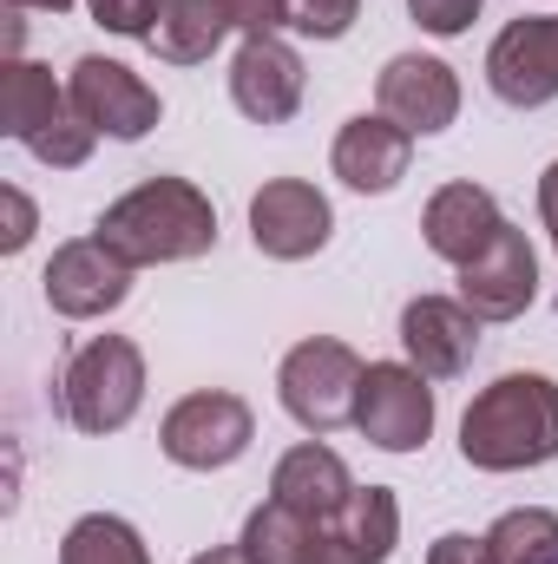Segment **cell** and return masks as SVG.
I'll return each instance as SVG.
<instances>
[{
	"instance_id": "83f0119b",
	"label": "cell",
	"mask_w": 558,
	"mask_h": 564,
	"mask_svg": "<svg viewBox=\"0 0 558 564\" xmlns=\"http://www.w3.org/2000/svg\"><path fill=\"white\" fill-rule=\"evenodd\" d=\"M0 210H7L0 257H20V250L33 243V224H40V217H33V204H26V191H20V184H7V191H0Z\"/></svg>"
},
{
	"instance_id": "ffe728a7",
	"label": "cell",
	"mask_w": 558,
	"mask_h": 564,
	"mask_svg": "<svg viewBox=\"0 0 558 564\" xmlns=\"http://www.w3.org/2000/svg\"><path fill=\"white\" fill-rule=\"evenodd\" d=\"M329 525L355 545L362 564H388L401 545V499H395V486H355V499Z\"/></svg>"
},
{
	"instance_id": "ac0fdd59",
	"label": "cell",
	"mask_w": 558,
	"mask_h": 564,
	"mask_svg": "<svg viewBox=\"0 0 558 564\" xmlns=\"http://www.w3.org/2000/svg\"><path fill=\"white\" fill-rule=\"evenodd\" d=\"M270 499H282L289 512H302L309 525H329V519L355 499V479H348V466H342L335 446L302 440V446H289V453L277 459V473H270Z\"/></svg>"
},
{
	"instance_id": "9c48e42d",
	"label": "cell",
	"mask_w": 558,
	"mask_h": 564,
	"mask_svg": "<svg viewBox=\"0 0 558 564\" xmlns=\"http://www.w3.org/2000/svg\"><path fill=\"white\" fill-rule=\"evenodd\" d=\"M329 237H335V210L309 177H270L250 197V243L270 263H302V257L329 250Z\"/></svg>"
},
{
	"instance_id": "cb8c5ba5",
	"label": "cell",
	"mask_w": 558,
	"mask_h": 564,
	"mask_svg": "<svg viewBox=\"0 0 558 564\" xmlns=\"http://www.w3.org/2000/svg\"><path fill=\"white\" fill-rule=\"evenodd\" d=\"M362 20V0H289V26L302 40H342Z\"/></svg>"
},
{
	"instance_id": "5bb4252c",
	"label": "cell",
	"mask_w": 558,
	"mask_h": 564,
	"mask_svg": "<svg viewBox=\"0 0 558 564\" xmlns=\"http://www.w3.org/2000/svg\"><path fill=\"white\" fill-rule=\"evenodd\" d=\"M539 295V250L519 224H506L466 270H460V302L480 315V322H513L526 315Z\"/></svg>"
},
{
	"instance_id": "7c38bea8",
	"label": "cell",
	"mask_w": 558,
	"mask_h": 564,
	"mask_svg": "<svg viewBox=\"0 0 558 564\" xmlns=\"http://www.w3.org/2000/svg\"><path fill=\"white\" fill-rule=\"evenodd\" d=\"M375 106H382V119H395L401 132L433 139V132H447V126L460 119V79H453V66L433 59V53H395V59L382 66V79H375Z\"/></svg>"
},
{
	"instance_id": "5b68a950",
	"label": "cell",
	"mask_w": 558,
	"mask_h": 564,
	"mask_svg": "<svg viewBox=\"0 0 558 564\" xmlns=\"http://www.w3.org/2000/svg\"><path fill=\"white\" fill-rule=\"evenodd\" d=\"M362 355L335 335H309L282 355L277 368V394H282V414L302 426V433H335V426L355 421V388H362Z\"/></svg>"
},
{
	"instance_id": "44dd1931",
	"label": "cell",
	"mask_w": 558,
	"mask_h": 564,
	"mask_svg": "<svg viewBox=\"0 0 558 564\" xmlns=\"http://www.w3.org/2000/svg\"><path fill=\"white\" fill-rule=\"evenodd\" d=\"M60 564H151L139 525L119 512H86L66 539H60Z\"/></svg>"
},
{
	"instance_id": "8992f818",
	"label": "cell",
	"mask_w": 558,
	"mask_h": 564,
	"mask_svg": "<svg viewBox=\"0 0 558 564\" xmlns=\"http://www.w3.org/2000/svg\"><path fill=\"white\" fill-rule=\"evenodd\" d=\"M250 440H257V414L230 388H197L158 421L164 459L184 466V473H224V466H237L250 453Z\"/></svg>"
},
{
	"instance_id": "277c9868",
	"label": "cell",
	"mask_w": 558,
	"mask_h": 564,
	"mask_svg": "<svg viewBox=\"0 0 558 564\" xmlns=\"http://www.w3.org/2000/svg\"><path fill=\"white\" fill-rule=\"evenodd\" d=\"M60 408H66L73 433H86V440H106V433L132 426V414L144 408L139 341H126V335H93V341L66 361V375H60Z\"/></svg>"
},
{
	"instance_id": "7a4b0ae2",
	"label": "cell",
	"mask_w": 558,
	"mask_h": 564,
	"mask_svg": "<svg viewBox=\"0 0 558 564\" xmlns=\"http://www.w3.org/2000/svg\"><path fill=\"white\" fill-rule=\"evenodd\" d=\"M460 459L480 473H533L558 459V381L552 375H500L460 414Z\"/></svg>"
},
{
	"instance_id": "d6986e66",
	"label": "cell",
	"mask_w": 558,
	"mask_h": 564,
	"mask_svg": "<svg viewBox=\"0 0 558 564\" xmlns=\"http://www.w3.org/2000/svg\"><path fill=\"white\" fill-rule=\"evenodd\" d=\"M224 33H237L224 0H158L144 46H151L164 66H204V59L224 46Z\"/></svg>"
},
{
	"instance_id": "9a60e30c",
	"label": "cell",
	"mask_w": 558,
	"mask_h": 564,
	"mask_svg": "<svg viewBox=\"0 0 558 564\" xmlns=\"http://www.w3.org/2000/svg\"><path fill=\"white\" fill-rule=\"evenodd\" d=\"M401 348L427 381H453L480 355V315L460 295H415L401 308Z\"/></svg>"
},
{
	"instance_id": "d4e9b609",
	"label": "cell",
	"mask_w": 558,
	"mask_h": 564,
	"mask_svg": "<svg viewBox=\"0 0 558 564\" xmlns=\"http://www.w3.org/2000/svg\"><path fill=\"white\" fill-rule=\"evenodd\" d=\"M480 7H486V0H408V13H415L433 40H460V33L480 20Z\"/></svg>"
},
{
	"instance_id": "52a82bcc",
	"label": "cell",
	"mask_w": 558,
	"mask_h": 564,
	"mask_svg": "<svg viewBox=\"0 0 558 564\" xmlns=\"http://www.w3.org/2000/svg\"><path fill=\"white\" fill-rule=\"evenodd\" d=\"M355 426L382 453H420L433 433V388L415 361H368L355 388Z\"/></svg>"
},
{
	"instance_id": "484cf974",
	"label": "cell",
	"mask_w": 558,
	"mask_h": 564,
	"mask_svg": "<svg viewBox=\"0 0 558 564\" xmlns=\"http://www.w3.org/2000/svg\"><path fill=\"white\" fill-rule=\"evenodd\" d=\"M86 13H93L106 33H119V40H144V33H151L158 0H86Z\"/></svg>"
},
{
	"instance_id": "ba28073f",
	"label": "cell",
	"mask_w": 558,
	"mask_h": 564,
	"mask_svg": "<svg viewBox=\"0 0 558 564\" xmlns=\"http://www.w3.org/2000/svg\"><path fill=\"white\" fill-rule=\"evenodd\" d=\"M66 93H73V112H79V119H86L99 139H119V144L144 139V132L164 119L158 93L144 86L132 66H119V59H106V53H86V59H73V79H66Z\"/></svg>"
},
{
	"instance_id": "4316f807",
	"label": "cell",
	"mask_w": 558,
	"mask_h": 564,
	"mask_svg": "<svg viewBox=\"0 0 558 564\" xmlns=\"http://www.w3.org/2000/svg\"><path fill=\"white\" fill-rule=\"evenodd\" d=\"M224 7H230V26H237L244 40L282 33V26H289V0H224Z\"/></svg>"
},
{
	"instance_id": "f1b7e54d",
	"label": "cell",
	"mask_w": 558,
	"mask_h": 564,
	"mask_svg": "<svg viewBox=\"0 0 558 564\" xmlns=\"http://www.w3.org/2000/svg\"><path fill=\"white\" fill-rule=\"evenodd\" d=\"M427 564H493V552H486V539H473V532H440V539L427 545Z\"/></svg>"
},
{
	"instance_id": "7402d4cb",
	"label": "cell",
	"mask_w": 558,
	"mask_h": 564,
	"mask_svg": "<svg viewBox=\"0 0 558 564\" xmlns=\"http://www.w3.org/2000/svg\"><path fill=\"white\" fill-rule=\"evenodd\" d=\"M309 539H315V525L302 519V512H289L282 499H264L250 519H244V558L250 564H302L309 558Z\"/></svg>"
},
{
	"instance_id": "1f68e13d",
	"label": "cell",
	"mask_w": 558,
	"mask_h": 564,
	"mask_svg": "<svg viewBox=\"0 0 558 564\" xmlns=\"http://www.w3.org/2000/svg\"><path fill=\"white\" fill-rule=\"evenodd\" d=\"M13 13H66V7H79V0H7Z\"/></svg>"
},
{
	"instance_id": "8fae6325",
	"label": "cell",
	"mask_w": 558,
	"mask_h": 564,
	"mask_svg": "<svg viewBox=\"0 0 558 564\" xmlns=\"http://www.w3.org/2000/svg\"><path fill=\"white\" fill-rule=\"evenodd\" d=\"M40 289H46V308H53V315L93 322V315H112V308L132 295V263H119L99 237H73V243L53 250Z\"/></svg>"
},
{
	"instance_id": "e0dca14e",
	"label": "cell",
	"mask_w": 558,
	"mask_h": 564,
	"mask_svg": "<svg viewBox=\"0 0 558 564\" xmlns=\"http://www.w3.org/2000/svg\"><path fill=\"white\" fill-rule=\"evenodd\" d=\"M329 164H335V177H342L348 191L388 197V191L408 177V164H415V132H401V126L382 119V112H362V119H348V126L335 132Z\"/></svg>"
},
{
	"instance_id": "2e32d148",
	"label": "cell",
	"mask_w": 558,
	"mask_h": 564,
	"mask_svg": "<svg viewBox=\"0 0 558 564\" xmlns=\"http://www.w3.org/2000/svg\"><path fill=\"white\" fill-rule=\"evenodd\" d=\"M506 230V217H500V197L486 191V184H440L433 197H427V210H420V237H427V250L440 257V263H453V270H466L493 237Z\"/></svg>"
},
{
	"instance_id": "6da1fadb",
	"label": "cell",
	"mask_w": 558,
	"mask_h": 564,
	"mask_svg": "<svg viewBox=\"0 0 558 564\" xmlns=\"http://www.w3.org/2000/svg\"><path fill=\"white\" fill-rule=\"evenodd\" d=\"M93 237L119 263H132V270L191 263V257L217 250V204L191 177H144L119 204H106V217L93 224Z\"/></svg>"
},
{
	"instance_id": "603a6c76",
	"label": "cell",
	"mask_w": 558,
	"mask_h": 564,
	"mask_svg": "<svg viewBox=\"0 0 558 564\" xmlns=\"http://www.w3.org/2000/svg\"><path fill=\"white\" fill-rule=\"evenodd\" d=\"M486 552H493V564H558V512H546V506L500 512L486 532Z\"/></svg>"
},
{
	"instance_id": "4dcf8cb0",
	"label": "cell",
	"mask_w": 558,
	"mask_h": 564,
	"mask_svg": "<svg viewBox=\"0 0 558 564\" xmlns=\"http://www.w3.org/2000/svg\"><path fill=\"white\" fill-rule=\"evenodd\" d=\"M191 564H250V558H244V545H211V552H197Z\"/></svg>"
},
{
	"instance_id": "4fadbf2b",
	"label": "cell",
	"mask_w": 558,
	"mask_h": 564,
	"mask_svg": "<svg viewBox=\"0 0 558 564\" xmlns=\"http://www.w3.org/2000/svg\"><path fill=\"white\" fill-rule=\"evenodd\" d=\"M309 93V73H302V53L282 40V33H257L237 46L230 59V99L250 126H289L296 106Z\"/></svg>"
},
{
	"instance_id": "f546056e",
	"label": "cell",
	"mask_w": 558,
	"mask_h": 564,
	"mask_svg": "<svg viewBox=\"0 0 558 564\" xmlns=\"http://www.w3.org/2000/svg\"><path fill=\"white\" fill-rule=\"evenodd\" d=\"M539 217H546V237H552V250H558V158L539 177Z\"/></svg>"
},
{
	"instance_id": "30bf717a",
	"label": "cell",
	"mask_w": 558,
	"mask_h": 564,
	"mask_svg": "<svg viewBox=\"0 0 558 564\" xmlns=\"http://www.w3.org/2000/svg\"><path fill=\"white\" fill-rule=\"evenodd\" d=\"M486 86L533 112L558 99V13H519L493 46H486Z\"/></svg>"
},
{
	"instance_id": "3957f363",
	"label": "cell",
	"mask_w": 558,
	"mask_h": 564,
	"mask_svg": "<svg viewBox=\"0 0 558 564\" xmlns=\"http://www.w3.org/2000/svg\"><path fill=\"white\" fill-rule=\"evenodd\" d=\"M0 132L13 144H26L53 171H79L93 158V144H99V132L73 112V93L40 59H7V79H0Z\"/></svg>"
}]
</instances>
